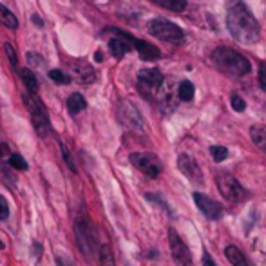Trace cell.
I'll return each mask as SVG.
<instances>
[{
  "label": "cell",
  "instance_id": "cell-26",
  "mask_svg": "<svg viewBox=\"0 0 266 266\" xmlns=\"http://www.w3.org/2000/svg\"><path fill=\"white\" fill-rule=\"evenodd\" d=\"M10 165L16 170H28V162L20 154H10Z\"/></svg>",
  "mask_w": 266,
  "mask_h": 266
},
{
  "label": "cell",
  "instance_id": "cell-15",
  "mask_svg": "<svg viewBox=\"0 0 266 266\" xmlns=\"http://www.w3.org/2000/svg\"><path fill=\"white\" fill-rule=\"evenodd\" d=\"M132 48L140 52V56L143 60H158V58L162 56V52L160 49L150 46V44L143 42V40H138V38H132Z\"/></svg>",
  "mask_w": 266,
  "mask_h": 266
},
{
  "label": "cell",
  "instance_id": "cell-3",
  "mask_svg": "<svg viewBox=\"0 0 266 266\" xmlns=\"http://www.w3.org/2000/svg\"><path fill=\"white\" fill-rule=\"evenodd\" d=\"M148 33L152 36H156L158 40H162V42H168V44H181L185 40V33H183V29L180 26L172 24L168 20L165 18H154L150 20L147 24Z\"/></svg>",
  "mask_w": 266,
  "mask_h": 266
},
{
  "label": "cell",
  "instance_id": "cell-24",
  "mask_svg": "<svg viewBox=\"0 0 266 266\" xmlns=\"http://www.w3.org/2000/svg\"><path fill=\"white\" fill-rule=\"evenodd\" d=\"M48 76H49V80H52L54 84H60V86H66V84L71 82L69 74H66V72L60 71V69H52V71L48 72Z\"/></svg>",
  "mask_w": 266,
  "mask_h": 266
},
{
  "label": "cell",
  "instance_id": "cell-2",
  "mask_svg": "<svg viewBox=\"0 0 266 266\" xmlns=\"http://www.w3.org/2000/svg\"><path fill=\"white\" fill-rule=\"evenodd\" d=\"M212 62L219 71L228 76H244L250 72V62L232 48H218L212 52Z\"/></svg>",
  "mask_w": 266,
  "mask_h": 266
},
{
  "label": "cell",
  "instance_id": "cell-38",
  "mask_svg": "<svg viewBox=\"0 0 266 266\" xmlns=\"http://www.w3.org/2000/svg\"><path fill=\"white\" fill-rule=\"evenodd\" d=\"M2 248H4V242H2V241H0V250H2Z\"/></svg>",
  "mask_w": 266,
  "mask_h": 266
},
{
  "label": "cell",
  "instance_id": "cell-7",
  "mask_svg": "<svg viewBox=\"0 0 266 266\" xmlns=\"http://www.w3.org/2000/svg\"><path fill=\"white\" fill-rule=\"evenodd\" d=\"M163 82L165 78L158 69H142L138 72V89L145 98H156Z\"/></svg>",
  "mask_w": 266,
  "mask_h": 266
},
{
  "label": "cell",
  "instance_id": "cell-10",
  "mask_svg": "<svg viewBox=\"0 0 266 266\" xmlns=\"http://www.w3.org/2000/svg\"><path fill=\"white\" fill-rule=\"evenodd\" d=\"M178 168L186 180H190L196 185H203V170L200 168L198 162L188 154H180L178 158Z\"/></svg>",
  "mask_w": 266,
  "mask_h": 266
},
{
  "label": "cell",
  "instance_id": "cell-18",
  "mask_svg": "<svg viewBox=\"0 0 266 266\" xmlns=\"http://www.w3.org/2000/svg\"><path fill=\"white\" fill-rule=\"evenodd\" d=\"M20 80H22V84L26 86V89L29 90V92H36L38 89V80L36 76H34L33 71H29V69H20Z\"/></svg>",
  "mask_w": 266,
  "mask_h": 266
},
{
  "label": "cell",
  "instance_id": "cell-32",
  "mask_svg": "<svg viewBox=\"0 0 266 266\" xmlns=\"http://www.w3.org/2000/svg\"><path fill=\"white\" fill-rule=\"evenodd\" d=\"M259 86L262 90H266V64L259 66Z\"/></svg>",
  "mask_w": 266,
  "mask_h": 266
},
{
  "label": "cell",
  "instance_id": "cell-30",
  "mask_svg": "<svg viewBox=\"0 0 266 266\" xmlns=\"http://www.w3.org/2000/svg\"><path fill=\"white\" fill-rule=\"evenodd\" d=\"M60 147H62V154H64V160H66L67 166H69L72 172H76V165H74V162H72V158H71V154H69V150H67V147L64 143H60Z\"/></svg>",
  "mask_w": 266,
  "mask_h": 266
},
{
  "label": "cell",
  "instance_id": "cell-29",
  "mask_svg": "<svg viewBox=\"0 0 266 266\" xmlns=\"http://www.w3.org/2000/svg\"><path fill=\"white\" fill-rule=\"evenodd\" d=\"M28 64L29 66H33V67H40L44 66V58L40 56V54H36V52H28Z\"/></svg>",
  "mask_w": 266,
  "mask_h": 266
},
{
  "label": "cell",
  "instance_id": "cell-13",
  "mask_svg": "<svg viewBox=\"0 0 266 266\" xmlns=\"http://www.w3.org/2000/svg\"><path fill=\"white\" fill-rule=\"evenodd\" d=\"M192 198H194L196 204H198V208L203 212L204 218L219 219L221 216H223V208H221V204H219L218 201L212 200V198L201 194V192H194V194H192Z\"/></svg>",
  "mask_w": 266,
  "mask_h": 266
},
{
  "label": "cell",
  "instance_id": "cell-36",
  "mask_svg": "<svg viewBox=\"0 0 266 266\" xmlns=\"http://www.w3.org/2000/svg\"><path fill=\"white\" fill-rule=\"evenodd\" d=\"M58 266H72L71 262L64 261V257H58Z\"/></svg>",
  "mask_w": 266,
  "mask_h": 266
},
{
  "label": "cell",
  "instance_id": "cell-16",
  "mask_svg": "<svg viewBox=\"0 0 266 266\" xmlns=\"http://www.w3.org/2000/svg\"><path fill=\"white\" fill-rule=\"evenodd\" d=\"M224 256H226L228 262H230L232 266H248V261H246V257H244V254H242L238 246H234V244L224 248Z\"/></svg>",
  "mask_w": 266,
  "mask_h": 266
},
{
  "label": "cell",
  "instance_id": "cell-6",
  "mask_svg": "<svg viewBox=\"0 0 266 266\" xmlns=\"http://www.w3.org/2000/svg\"><path fill=\"white\" fill-rule=\"evenodd\" d=\"M74 234H76V239H78V246L87 257L92 256L96 248V241H94V230H92V224L90 221L86 218V216H80V218L76 219L74 223Z\"/></svg>",
  "mask_w": 266,
  "mask_h": 266
},
{
  "label": "cell",
  "instance_id": "cell-12",
  "mask_svg": "<svg viewBox=\"0 0 266 266\" xmlns=\"http://www.w3.org/2000/svg\"><path fill=\"white\" fill-rule=\"evenodd\" d=\"M156 98H158V102H160V107H162L163 112H172V110L176 109L180 94H178V89L172 87V80L163 82V86L158 90Z\"/></svg>",
  "mask_w": 266,
  "mask_h": 266
},
{
  "label": "cell",
  "instance_id": "cell-27",
  "mask_svg": "<svg viewBox=\"0 0 266 266\" xmlns=\"http://www.w3.org/2000/svg\"><path fill=\"white\" fill-rule=\"evenodd\" d=\"M4 49H6V54H8V58H10L11 66L16 69V66H18V58H16V51L13 49V46H11L10 42L4 44Z\"/></svg>",
  "mask_w": 266,
  "mask_h": 266
},
{
  "label": "cell",
  "instance_id": "cell-35",
  "mask_svg": "<svg viewBox=\"0 0 266 266\" xmlns=\"http://www.w3.org/2000/svg\"><path fill=\"white\" fill-rule=\"evenodd\" d=\"M33 22H34V24L38 26V28H42V26H44V20L40 18V16H38V14H33Z\"/></svg>",
  "mask_w": 266,
  "mask_h": 266
},
{
  "label": "cell",
  "instance_id": "cell-33",
  "mask_svg": "<svg viewBox=\"0 0 266 266\" xmlns=\"http://www.w3.org/2000/svg\"><path fill=\"white\" fill-rule=\"evenodd\" d=\"M203 266H216L212 256H210V254H206V252L203 254Z\"/></svg>",
  "mask_w": 266,
  "mask_h": 266
},
{
  "label": "cell",
  "instance_id": "cell-22",
  "mask_svg": "<svg viewBox=\"0 0 266 266\" xmlns=\"http://www.w3.org/2000/svg\"><path fill=\"white\" fill-rule=\"evenodd\" d=\"M152 2H156L158 6H163L174 13H181L186 8V0H152Z\"/></svg>",
  "mask_w": 266,
  "mask_h": 266
},
{
  "label": "cell",
  "instance_id": "cell-23",
  "mask_svg": "<svg viewBox=\"0 0 266 266\" xmlns=\"http://www.w3.org/2000/svg\"><path fill=\"white\" fill-rule=\"evenodd\" d=\"M100 266H116L112 248L109 244H102L100 246Z\"/></svg>",
  "mask_w": 266,
  "mask_h": 266
},
{
  "label": "cell",
  "instance_id": "cell-21",
  "mask_svg": "<svg viewBox=\"0 0 266 266\" xmlns=\"http://www.w3.org/2000/svg\"><path fill=\"white\" fill-rule=\"evenodd\" d=\"M178 94H180L181 102H192L194 100V86L188 80H183L178 86Z\"/></svg>",
  "mask_w": 266,
  "mask_h": 266
},
{
  "label": "cell",
  "instance_id": "cell-9",
  "mask_svg": "<svg viewBox=\"0 0 266 266\" xmlns=\"http://www.w3.org/2000/svg\"><path fill=\"white\" fill-rule=\"evenodd\" d=\"M168 244H170L172 259L176 261L178 266H194L188 246H186L185 241L180 238V234H178L174 228L168 230Z\"/></svg>",
  "mask_w": 266,
  "mask_h": 266
},
{
  "label": "cell",
  "instance_id": "cell-17",
  "mask_svg": "<svg viewBox=\"0 0 266 266\" xmlns=\"http://www.w3.org/2000/svg\"><path fill=\"white\" fill-rule=\"evenodd\" d=\"M86 98L80 94V92H74V94H71L69 98H67V110H69V114H72V116H76V114H80L82 110L86 109Z\"/></svg>",
  "mask_w": 266,
  "mask_h": 266
},
{
  "label": "cell",
  "instance_id": "cell-14",
  "mask_svg": "<svg viewBox=\"0 0 266 266\" xmlns=\"http://www.w3.org/2000/svg\"><path fill=\"white\" fill-rule=\"evenodd\" d=\"M71 69H72V74L76 76V82H78V84L87 86V84H92V82L96 80V71L92 69L90 64L84 62V60L74 62L71 66Z\"/></svg>",
  "mask_w": 266,
  "mask_h": 266
},
{
  "label": "cell",
  "instance_id": "cell-8",
  "mask_svg": "<svg viewBox=\"0 0 266 266\" xmlns=\"http://www.w3.org/2000/svg\"><path fill=\"white\" fill-rule=\"evenodd\" d=\"M130 163L148 178H158L163 168L160 158L156 154H150V152H134V154H130Z\"/></svg>",
  "mask_w": 266,
  "mask_h": 266
},
{
  "label": "cell",
  "instance_id": "cell-1",
  "mask_svg": "<svg viewBox=\"0 0 266 266\" xmlns=\"http://www.w3.org/2000/svg\"><path fill=\"white\" fill-rule=\"evenodd\" d=\"M226 26L230 34L244 46H252L261 36V29H259L256 16L242 0H230L228 2Z\"/></svg>",
  "mask_w": 266,
  "mask_h": 266
},
{
  "label": "cell",
  "instance_id": "cell-34",
  "mask_svg": "<svg viewBox=\"0 0 266 266\" xmlns=\"http://www.w3.org/2000/svg\"><path fill=\"white\" fill-rule=\"evenodd\" d=\"M10 154V148H8V145H4V143H0V160L4 156H8Z\"/></svg>",
  "mask_w": 266,
  "mask_h": 266
},
{
  "label": "cell",
  "instance_id": "cell-11",
  "mask_svg": "<svg viewBox=\"0 0 266 266\" xmlns=\"http://www.w3.org/2000/svg\"><path fill=\"white\" fill-rule=\"evenodd\" d=\"M118 118L128 128H134V130H142L143 128L142 114L138 112V109L130 102H122L118 105Z\"/></svg>",
  "mask_w": 266,
  "mask_h": 266
},
{
  "label": "cell",
  "instance_id": "cell-20",
  "mask_svg": "<svg viewBox=\"0 0 266 266\" xmlns=\"http://www.w3.org/2000/svg\"><path fill=\"white\" fill-rule=\"evenodd\" d=\"M0 22H2L6 28H10V29L18 28V20H16V16H14V14L2 4H0Z\"/></svg>",
  "mask_w": 266,
  "mask_h": 266
},
{
  "label": "cell",
  "instance_id": "cell-4",
  "mask_svg": "<svg viewBox=\"0 0 266 266\" xmlns=\"http://www.w3.org/2000/svg\"><path fill=\"white\" fill-rule=\"evenodd\" d=\"M24 104L28 105L29 112H31V120H33L36 134L38 136H42V138H46V136L49 134V130H51V127H49L48 112H46V109H44L42 102L38 100L33 92H29L28 90V94H24Z\"/></svg>",
  "mask_w": 266,
  "mask_h": 266
},
{
  "label": "cell",
  "instance_id": "cell-25",
  "mask_svg": "<svg viewBox=\"0 0 266 266\" xmlns=\"http://www.w3.org/2000/svg\"><path fill=\"white\" fill-rule=\"evenodd\" d=\"M210 154H212V158H214V162H218V163L224 162V160L228 158L226 147H221V145H214V147H210Z\"/></svg>",
  "mask_w": 266,
  "mask_h": 266
},
{
  "label": "cell",
  "instance_id": "cell-31",
  "mask_svg": "<svg viewBox=\"0 0 266 266\" xmlns=\"http://www.w3.org/2000/svg\"><path fill=\"white\" fill-rule=\"evenodd\" d=\"M10 216V206H8V201H6L4 196H0V219H8Z\"/></svg>",
  "mask_w": 266,
  "mask_h": 266
},
{
  "label": "cell",
  "instance_id": "cell-5",
  "mask_svg": "<svg viewBox=\"0 0 266 266\" xmlns=\"http://www.w3.org/2000/svg\"><path fill=\"white\" fill-rule=\"evenodd\" d=\"M216 183H218L219 192H221V194H223L228 201L241 203V201H244L248 198V192L242 188V185L232 176V174H226V172H223V174H218V178H216Z\"/></svg>",
  "mask_w": 266,
  "mask_h": 266
},
{
  "label": "cell",
  "instance_id": "cell-28",
  "mask_svg": "<svg viewBox=\"0 0 266 266\" xmlns=\"http://www.w3.org/2000/svg\"><path fill=\"white\" fill-rule=\"evenodd\" d=\"M230 102H232V109L236 110V112H242V110L246 109V104H244V100H242L241 96L234 94Z\"/></svg>",
  "mask_w": 266,
  "mask_h": 266
},
{
  "label": "cell",
  "instance_id": "cell-37",
  "mask_svg": "<svg viewBox=\"0 0 266 266\" xmlns=\"http://www.w3.org/2000/svg\"><path fill=\"white\" fill-rule=\"evenodd\" d=\"M94 58H96V60H98V62H102V52H96Z\"/></svg>",
  "mask_w": 266,
  "mask_h": 266
},
{
  "label": "cell",
  "instance_id": "cell-19",
  "mask_svg": "<svg viewBox=\"0 0 266 266\" xmlns=\"http://www.w3.org/2000/svg\"><path fill=\"white\" fill-rule=\"evenodd\" d=\"M250 138L256 143V147H259L261 150L266 152V130L259 125H254L250 127Z\"/></svg>",
  "mask_w": 266,
  "mask_h": 266
}]
</instances>
